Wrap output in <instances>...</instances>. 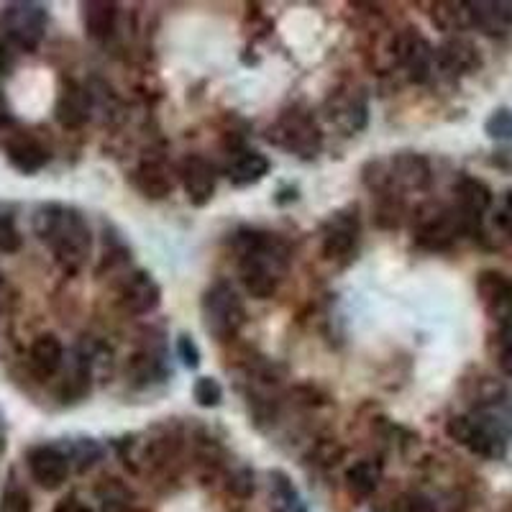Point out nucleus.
Here are the masks:
<instances>
[{"instance_id": "25", "label": "nucleus", "mask_w": 512, "mask_h": 512, "mask_svg": "<svg viewBox=\"0 0 512 512\" xmlns=\"http://www.w3.org/2000/svg\"><path fill=\"white\" fill-rule=\"evenodd\" d=\"M269 172V159L259 152H241L239 157H233L228 164L226 175L228 180L236 187H249L256 185L259 180H264V175Z\"/></svg>"}, {"instance_id": "7", "label": "nucleus", "mask_w": 512, "mask_h": 512, "mask_svg": "<svg viewBox=\"0 0 512 512\" xmlns=\"http://www.w3.org/2000/svg\"><path fill=\"white\" fill-rule=\"evenodd\" d=\"M267 139L274 146H280L285 152H292L303 159L315 157L320 152V146H323V134H320L315 118L305 111H297V108L282 113L269 126Z\"/></svg>"}, {"instance_id": "9", "label": "nucleus", "mask_w": 512, "mask_h": 512, "mask_svg": "<svg viewBox=\"0 0 512 512\" xmlns=\"http://www.w3.org/2000/svg\"><path fill=\"white\" fill-rule=\"evenodd\" d=\"M359 210L356 205L349 208H341L336 213L328 216V221L323 223V231H320V246H323V256L338 262V259H349L351 251L356 249V241H359Z\"/></svg>"}, {"instance_id": "17", "label": "nucleus", "mask_w": 512, "mask_h": 512, "mask_svg": "<svg viewBox=\"0 0 512 512\" xmlns=\"http://www.w3.org/2000/svg\"><path fill=\"white\" fill-rule=\"evenodd\" d=\"M454 198V208L459 210V216L464 218L469 231H477L479 221H482V216L492 205V190L482 180H477V177H461L454 185Z\"/></svg>"}, {"instance_id": "32", "label": "nucleus", "mask_w": 512, "mask_h": 512, "mask_svg": "<svg viewBox=\"0 0 512 512\" xmlns=\"http://www.w3.org/2000/svg\"><path fill=\"white\" fill-rule=\"evenodd\" d=\"M0 512H31V500L21 487H8L0 495Z\"/></svg>"}, {"instance_id": "38", "label": "nucleus", "mask_w": 512, "mask_h": 512, "mask_svg": "<svg viewBox=\"0 0 512 512\" xmlns=\"http://www.w3.org/2000/svg\"><path fill=\"white\" fill-rule=\"evenodd\" d=\"M8 121H11V113H8L6 98H3V93H0V126H6Z\"/></svg>"}, {"instance_id": "35", "label": "nucleus", "mask_w": 512, "mask_h": 512, "mask_svg": "<svg viewBox=\"0 0 512 512\" xmlns=\"http://www.w3.org/2000/svg\"><path fill=\"white\" fill-rule=\"evenodd\" d=\"M177 356H180L182 364H185L187 369L200 367V349L187 333H180V336H177Z\"/></svg>"}, {"instance_id": "5", "label": "nucleus", "mask_w": 512, "mask_h": 512, "mask_svg": "<svg viewBox=\"0 0 512 512\" xmlns=\"http://www.w3.org/2000/svg\"><path fill=\"white\" fill-rule=\"evenodd\" d=\"M200 315L203 328L218 341L236 338L246 323V308L239 292L233 290L231 282L218 280L200 297Z\"/></svg>"}, {"instance_id": "36", "label": "nucleus", "mask_w": 512, "mask_h": 512, "mask_svg": "<svg viewBox=\"0 0 512 512\" xmlns=\"http://www.w3.org/2000/svg\"><path fill=\"white\" fill-rule=\"evenodd\" d=\"M497 223H500V228L507 236H512V190L507 192L505 200H502V208L500 213H497Z\"/></svg>"}, {"instance_id": "28", "label": "nucleus", "mask_w": 512, "mask_h": 512, "mask_svg": "<svg viewBox=\"0 0 512 512\" xmlns=\"http://www.w3.org/2000/svg\"><path fill=\"white\" fill-rule=\"evenodd\" d=\"M24 246L21 231L16 226V210L13 205L0 203V251L3 254H16Z\"/></svg>"}, {"instance_id": "31", "label": "nucleus", "mask_w": 512, "mask_h": 512, "mask_svg": "<svg viewBox=\"0 0 512 512\" xmlns=\"http://www.w3.org/2000/svg\"><path fill=\"white\" fill-rule=\"evenodd\" d=\"M484 131H487L489 139L497 141H512V111L510 108H500L484 123Z\"/></svg>"}, {"instance_id": "16", "label": "nucleus", "mask_w": 512, "mask_h": 512, "mask_svg": "<svg viewBox=\"0 0 512 512\" xmlns=\"http://www.w3.org/2000/svg\"><path fill=\"white\" fill-rule=\"evenodd\" d=\"M180 180L182 187H185V195L190 200V205L195 208H205V205L213 200L218 185L216 167L203 157H187L182 162L180 169Z\"/></svg>"}, {"instance_id": "27", "label": "nucleus", "mask_w": 512, "mask_h": 512, "mask_svg": "<svg viewBox=\"0 0 512 512\" xmlns=\"http://www.w3.org/2000/svg\"><path fill=\"white\" fill-rule=\"evenodd\" d=\"M433 21H436L443 31L469 29V26H472L469 3H436V6H433Z\"/></svg>"}, {"instance_id": "37", "label": "nucleus", "mask_w": 512, "mask_h": 512, "mask_svg": "<svg viewBox=\"0 0 512 512\" xmlns=\"http://www.w3.org/2000/svg\"><path fill=\"white\" fill-rule=\"evenodd\" d=\"M52 512H90V510L85 505H82V502L77 500V497H67V500L59 502V505L54 507Z\"/></svg>"}, {"instance_id": "24", "label": "nucleus", "mask_w": 512, "mask_h": 512, "mask_svg": "<svg viewBox=\"0 0 512 512\" xmlns=\"http://www.w3.org/2000/svg\"><path fill=\"white\" fill-rule=\"evenodd\" d=\"M269 512H308L303 497L285 472H269Z\"/></svg>"}, {"instance_id": "4", "label": "nucleus", "mask_w": 512, "mask_h": 512, "mask_svg": "<svg viewBox=\"0 0 512 512\" xmlns=\"http://www.w3.org/2000/svg\"><path fill=\"white\" fill-rule=\"evenodd\" d=\"M364 182L372 190L392 192H423L431 185V164L423 154L400 152L382 162H372L364 169Z\"/></svg>"}, {"instance_id": "2", "label": "nucleus", "mask_w": 512, "mask_h": 512, "mask_svg": "<svg viewBox=\"0 0 512 512\" xmlns=\"http://www.w3.org/2000/svg\"><path fill=\"white\" fill-rule=\"evenodd\" d=\"M236 254L244 290L254 300L277 295L290 267V249L285 241L267 231H241L236 236Z\"/></svg>"}, {"instance_id": "33", "label": "nucleus", "mask_w": 512, "mask_h": 512, "mask_svg": "<svg viewBox=\"0 0 512 512\" xmlns=\"http://www.w3.org/2000/svg\"><path fill=\"white\" fill-rule=\"evenodd\" d=\"M67 454H70V461H80V466L85 469V466L95 464V459H100V446L90 438H80L77 443H72V451Z\"/></svg>"}, {"instance_id": "29", "label": "nucleus", "mask_w": 512, "mask_h": 512, "mask_svg": "<svg viewBox=\"0 0 512 512\" xmlns=\"http://www.w3.org/2000/svg\"><path fill=\"white\" fill-rule=\"evenodd\" d=\"M192 397L200 408H218L223 402V387L218 379L213 377H198L195 387H192Z\"/></svg>"}, {"instance_id": "22", "label": "nucleus", "mask_w": 512, "mask_h": 512, "mask_svg": "<svg viewBox=\"0 0 512 512\" xmlns=\"http://www.w3.org/2000/svg\"><path fill=\"white\" fill-rule=\"evenodd\" d=\"M118 6L108 0H88L82 3V26L85 34L95 41H105L116 31Z\"/></svg>"}, {"instance_id": "30", "label": "nucleus", "mask_w": 512, "mask_h": 512, "mask_svg": "<svg viewBox=\"0 0 512 512\" xmlns=\"http://www.w3.org/2000/svg\"><path fill=\"white\" fill-rule=\"evenodd\" d=\"M492 351H495L497 367L512 377V323H505V326L497 328L495 341H492Z\"/></svg>"}, {"instance_id": "20", "label": "nucleus", "mask_w": 512, "mask_h": 512, "mask_svg": "<svg viewBox=\"0 0 512 512\" xmlns=\"http://www.w3.org/2000/svg\"><path fill=\"white\" fill-rule=\"evenodd\" d=\"M6 157L21 175H36L49 164V149L31 134H16L6 141Z\"/></svg>"}, {"instance_id": "10", "label": "nucleus", "mask_w": 512, "mask_h": 512, "mask_svg": "<svg viewBox=\"0 0 512 512\" xmlns=\"http://www.w3.org/2000/svg\"><path fill=\"white\" fill-rule=\"evenodd\" d=\"M392 59L408 72L413 82H425L436 67V52L423 34L415 29H405L392 41Z\"/></svg>"}, {"instance_id": "26", "label": "nucleus", "mask_w": 512, "mask_h": 512, "mask_svg": "<svg viewBox=\"0 0 512 512\" xmlns=\"http://www.w3.org/2000/svg\"><path fill=\"white\" fill-rule=\"evenodd\" d=\"M382 482V464L374 459H364L346 472V487L354 497L374 495V489Z\"/></svg>"}, {"instance_id": "13", "label": "nucleus", "mask_w": 512, "mask_h": 512, "mask_svg": "<svg viewBox=\"0 0 512 512\" xmlns=\"http://www.w3.org/2000/svg\"><path fill=\"white\" fill-rule=\"evenodd\" d=\"M477 295L484 313L497 326L512 323V280L497 269H484L477 277Z\"/></svg>"}, {"instance_id": "34", "label": "nucleus", "mask_w": 512, "mask_h": 512, "mask_svg": "<svg viewBox=\"0 0 512 512\" xmlns=\"http://www.w3.org/2000/svg\"><path fill=\"white\" fill-rule=\"evenodd\" d=\"M395 512H438L433 505L431 497L418 495V492H410V495H402L395 502Z\"/></svg>"}, {"instance_id": "19", "label": "nucleus", "mask_w": 512, "mask_h": 512, "mask_svg": "<svg viewBox=\"0 0 512 512\" xmlns=\"http://www.w3.org/2000/svg\"><path fill=\"white\" fill-rule=\"evenodd\" d=\"M90 111H93V103H90L88 90L75 80L64 82L57 95V105H54V118L59 126L80 128L82 123H88Z\"/></svg>"}, {"instance_id": "15", "label": "nucleus", "mask_w": 512, "mask_h": 512, "mask_svg": "<svg viewBox=\"0 0 512 512\" xmlns=\"http://www.w3.org/2000/svg\"><path fill=\"white\" fill-rule=\"evenodd\" d=\"M436 67L446 77H464L472 75L482 67V54H479L477 44L464 36H454V39L443 41L436 49Z\"/></svg>"}, {"instance_id": "1", "label": "nucleus", "mask_w": 512, "mask_h": 512, "mask_svg": "<svg viewBox=\"0 0 512 512\" xmlns=\"http://www.w3.org/2000/svg\"><path fill=\"white\" fill-rule=\"evenodd\" d=\"M34 233L52 251L54 262L67 274H77L90 259L93 233L80 210L62 203H44L34 213Z\"/></svg>"}, {"instance_id": "18", "label": "nucleus", "mask_w": 512, "mask_h": 512, "mask_svg": "<svg viewBox=\"0 0 512 512\" xmlns=\"http://www.w3.org/2000/svg\"><path fill=\"white\" fill-rule=\"evenodd\" d=\"M472 26L492 39H502L512 31V3L510 0H474L469 3Z\"/></svg>"}, {"instance_id": "6", "label": "nucleus", "mask_w": 512, "mask_h": 512, "mask_svg": "<svg viewBox=\"0 0 512 512\" xmlns=\"http://www.w3.org/2000/svg\"><path fill=\"white\" fill-rule=\"evenodd\" d=\"M49 24L47 6L31 3V0H16L8 3L0 13V29L6 34L13 47L21 52H36L39 44L44 41Z\"/></svg>"}, {"instance_id": "8", "label": "nucleus", "mask_w": 512, "mask_h": 512, "mask_svg": "<svg viewBox=\"0 0 512 512\" xmlns=\"http://www.w3.org/2000/svg\"><path fill=\"white\" fill-rule=\"evenodd\" d=\"M461 233H469V226L459 216L456 208H443V205H428L418 210L415 218L413 239L420 249L443 251L459 239Z\"/></svg>"}, {"instance_id": "12", "label": "nucleus", "mask_w": 512, "mask_h": 512, "mask_svg": "<svg viewBox=\"0 0 512 512\" xmlns=\"http://www.w3.org/2000/svg\"><path fill=\"white\" fill-rule=\"evenodd\" d=\"M326 116L333 126H338L346 136L359 134L369 121L367 95L359 88H341L326 100Z\"/></svg>"}, {"instance_id": "3", "label": "nucleus", "mask_w": 512, "mask_h": 512, "mask_svg": "<svg viewBox=\"0 0 512 512\" xmlns=\"http://www.w3.org/2000/svg\"><path fill=\"white\" fill-rule=\"evenodd\" d=\"M446 433L451 441L469 448L482 459H502L507 451V436L512 428L507 425V415H502L495 405H484L472 415H456L446 423Z\"/></svg>"}, {"instance_id": "11", "label": "nucleus", "mask_w": 512, "mask_h": 512, "mask_svg": "<svg viewBox=\"0 0 512 512\" xmlns=\"http://www.w3.org/2000/svg\"><path fill=\"white\" fill-rule=\"evenodd\" d=\"M70 454L64 448L52 446V443H44V446H34L26 454V466H29V474L41 489H54L62 487L70 477Z\"/></svg>"}, {"instance_id": "14", "label": "nucleus", "mask_w": 512, "mask_h": 512, "mask_svg": "<svg viewBox=\"0 0 512 512\" xmlns=\"http://www.w3.org/2000/svg\"><path fill=\"white\" fill-rule=\"evenodd\" d=\"M118 303L131 315L154 313L162 303V287L157 285V280L149 272L128 274L121 287H118Z\"/></svg>"}, {"instance_id": "21", "label": "nucleus", "mask_w": 512, "mask_h": 512, "mask_svg": "<svg viewBox=\"0 0 512 512\" xmlns=\"http://www.w3.org/2000/svg\"><path fill=\"white\" fill-rule=\"evenodd\" d=\"M64 346L54 333H41L29 349V367L39 379H49L62 369Z\"/></svg>"}, {"instance_id": "23", "label": "nucleus", "mask_w": 512, "mask_h": 512, "mask_svg": "<svg viewBox=\"0 0 512 512\" xmlns=\"http://www.w3.org/2000/svg\"><path fill=\"white\" fill-rule=\"evenodd\" d=\"M134 185L144 198L162 200L175 190V177L164 162H144L134 172Z\"/></svg>"}]
</instances>
